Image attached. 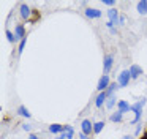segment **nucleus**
<instances>
[{"instance_id": "23", "label": "nucleus", "mask_w": 147, "mask_h": 139, "mask_svg": "<svg viewBox=\"0 0 147 139\" xmlns=\"http://www.w3.org/2000/svg\"><path fill=\"white\" fill-rule=\"evenodd\" d=\"M103 3H105L106 6H114V5H115L114 0H103Z\"/></svg>"}, {"instance_id": "25", "label": "nucleus", "mask_w": 147, "mask_h": 139, "mask_svg": "<svg viewBox=\"0 0 147 139\" xmlns=\"http://www.w3.org/2000/svg\"><path fill=\"white\" fill-rule=\"evenodd\" d=\"M125 22H127V18H125V16H120V19H119V24H120V25H123Z\"/></svg>"}, {"instance_id": "9", "label": "nucleus", "mask_w": 147, "mask_h": 139, "mask_svg": "<svg viewBox=\"0 0 147 139\" xmlns=\"http://www.w3.org/2000/svg\"><path fill=\"white\" fill-rule=\"evenodd\" d=\"M81 130H82L84 134L89 136L90 133H92V130H93V126H92V123H90V120H82V123H81Z\"/></svg>"}, {"instance_id": "11", "label": "nucleus", "mask_w": 147, "mask_h": 139, "mask_svg": "<svg viewBox=\"0 0 147 139\" xmlns=\"http://www.w3.org/2000/svg\"><path fill=\"white\" fill-rule=\"evenodd\" d=\"M73 134H74V128L71 125H63V138L65 139H71L73 138Z\"/></svg>"}, {"instance_id": "6", "label": "nucleus", "mask_w": 147, "mask_h": 139, "mask_svg": "<svg viewBox=\"0 0 147 139\" xmlns=\"http://www.w3.org/2000/svg\"><path fill=\"white\" fill-rule=\"evenodd\" d=\"M19 13H21V18H22V19H29L30 14H32V9L29 8V5H26V3H21Z\"/></svg>"}, {"instance_id": "18", "label": "nucleus", "mask_w": 147, "mask_h": 139, "mask_svg": "<svg viewBox=\"0 0 147 139\" xmlns=\"http://www.w3.org/2000/svg\"><path fill=\"white\" fill-rule=\"evenodd\" d=\"M115 101H117V98H115L114 95H111V96H108V101H106V107H108V109H111V107H114Z\"/></svg>"}, {"instance_id": "24", "label": "nucleus", "mask_w": 147, "mask_h": 139, "mask_svg": "<svg viewBox=\"0 0 147 139\" xmlns=\"http://www.w3.org/2000/svg\"><path fill=\"white\" fill-rule=\"evenodd\" d=\"M22 130H26V131H30V130H32V125H29V123H24V125H22Z\"/></svg>"}, {"instance_id": "20", "label": "nucleus", "mask_w": 147, "mask_h": 139, "mask_svg": "<svg viewBox=\"0 0 147 139\" xmlns=\"http://www.w3.org/2000/svg\"><path fill=\"white\" fill-rule=\"evenodd\" d=\"M5 35H7V40L10 41V43H14V40H16V36H14V33H13V32L7 30V32H5Z\"/></svg>"}, {"instance_id": "19", "label": "nucleus", "mask_w": 147, "mask_h": 139, "mask_svg": "<svg viewBox=\"0 0 147 139\" xmlns=\"http://www.w3.org/2000/svg\"><path fill=\"white\" fill-rule=\"evenodd\" d=\"M105 128V122H96L95 125H93V133H101V130Z\"/></svg>"}, {"instance_id": "4", "label": "nucleus", "mask_w": 147, "mask_h": 139, "mask_svg": "<svg viewBox=\"0 0 147 139\" xmlns=\"http://www.w3.org/2000/svg\"><path fill=\"white\" fill-rule=\"evenodd\" d=\"M14 36H16V40H24V38H26V27H24L22 24H16Z\"/></svg>"}, {"instance_id": "27", "label": "nucleus", "mask_w": 147, "mask_h": 139, "mask_svg": "<svg viewBox=\"0 0 147 139\" xmlns=\"http://www.w3.org/2000/svg\"><path fill=\"white\" fill-rule=\"evenodd\" d=\"M79 139H90V138H89L87 134H84V133H81V134H79Z\"/></svg>"}, {"instance_id": "2", "label": "nucleus", "mask_w": 147, "mask_h": 139, "mask_svg": "<svg viewBox=\"0 0 147 139\" xmlns=\"http://www.w3.org/2000/svg\"><path fill=\"white\" fill-rule=\"evenodd\" d=\"M130 79H131L130 70H123V71H122L120 74H119L117 82H119V85H120V87H127V85L130 84Z\"/></svg>"}, {"instance_id": "12", "label": "nucleus", "mask_w": 147, "mask_h": 139, "mask_svg": "<svg viewBox=\"0 0 147 139\" xmlns=\"http://www.w3.org/2000/svg\"><path fill=\"white\" fill-rule=\"evenodd\" d=\"M86 16H87V18H90V19L101 18V11H100V9H95V8H87L86 9Z\"/></svg>"}, {"instance_id": "1", "label": "nucleus", "mask_w": 147, "mask_h": 139, "mask_svg": "<svg viewBox=\"0 0 147 139\" xmlns=\"http://www.w3.org/2000/svg\"><path fill=\"white\" fill-rule=\"evenodd\" d=\"M146 104V98H141L138 103L131 104V111L134 112V119L131 120V123H138L141 120V115H142V106Z\"/></svg>"}, {"instance_id": "17", "label": "nucleus", "mask_w": 147, "mask_h": 139, "mask_svg": "<svg viewBox=\"0 0 147 139\" xmlns=\"http://www.w3.org/2000/svg\"><path fill=\"white\" fill-rule=\"evenodd\" d=\"M122 117H123V114H122L120 111H117V112H114L109 119H111V122H122Z\"/></svg>"}, {"instance_id": "3", "label": "nucleus", "mask_w": 147, "mask_h": 139, "mask_svg": "<svg viewBox=\"0 0 147 139\" xmlns=\"http://www.w3.org/2000/svg\"><path fill=\"white\" fill-rule=\"evenodd\" d=\"M109 85H111V82H109V76H108V74H103L101 78H100V81H98L96 90H98L100 93H101V92H106Z\"/></svg>"}, {"instance_id": "26", "label": "nucleus", "mask_w": 147, "mask_h": 139, "mask_svg": "<svg viewBox=\"0 0 147 139\" xmlns=\"http://www.w3.org/2000/svg\"><path fill=\"white\" fill-rule=\"evenodd\" d=\"M114 22H111V21H108V22H106V27H108V28H111V30H112V27H114Z\"/></svg>"}, {"instance_id": "29", "label": "nucleus", "mask_w": 147, "mask_h": 139, "mask_svg": "<svg viewBox=\"0 0 147 139\" xmlns=\"http://www.w3.org/2000/svg\"><path fill=\"white\" fill-rule=\"evenodd\" d=\"M122 139H133V138H131V136H123Z\"/></svg>"}, {"instance_id": "14", "label": "nucleus", "mask_w": 147, "mask_h": 139, "mask_svg": "<svg viewBox=\"0 0 147 139\" xmlns=\"http://www.w3.org/2000/svg\"><path fill=\"white\" fill-rule=\"evenodd\" d=\"M136 8H138V13H139V14H147V0L138 2Z\"/></svg>"}, {"instance_id": "21", "label": "nucleus", "mask_w": 147, "mask_h": 139, "mask_svg": "<svg viewBox=\"0 0 147 139\" xmlns=\"http://www.w3.org/2000/svg\"><path fill=\"white\" fill-rule=\"evenodd\" d=\"M115 88H117V84H111V85H109V87H108V90H106L108 96H111V95L114 93V90H115Z\"/></svg>"}, {"instance_id": "8", "label": "nucleus", "mask_w": 147, "mask_h": 139, "mask_svg": "<svg viewBox=\"0 0 147 139\" xmlns=\"http://www.w3.org/2000/svg\"><path fill=\"white\" fill-rule=\"evenodd\" d=\"M108 18H109V21H111V22H114V24L117 25V24H119V19H120V16H119V11H117L115 8H111V9L108 11Z\"/></svg>"}, {"instance_id": "16", "label": "nucleus", "mask_w": 147, "mask_h": 139, "mask_svg": "<svg viewBox=\"0 0 147 139\" xmlns=\"http://www.w3.org/2000/svg\"><path fill=\"white\" fill-rule=\"evenodd\" d=\"M18 114L22 115V117H26V119H30V117H32V114L29 112V109H27L26 106H19V107H18Z\"/></svg>"}, {"instance_id": "13", "label": "nucleus", "mask_w": 147, "mask_h": 139, "mask_svg": "<svg viewBox=\"0 0 147 139\" xmlns=\"http://www.w3.org/2000/svg\"><path fill=\"white\" fill-rule=\"evenodd\" d=\"M117 107H119L117 111H120L122 114H125V112H130V111H131V106L127 103V101H123V100H122V101H119V103H117Z\"/></svg>"}, {"instance_id": "15", "label": "nucleus", "mask_w": 147, "mask_h": 139, "mask_svg": "<svg viewBox=\"0 0 147 139\" xmlns=\"http://www.w3.org/2000/svg\"><path fill=\"white\" fill-rule=\"evenodd\" d=\"M49 131L51 133H62L63 131V125H60V123H52V125H49Z\"/></svg>"}, {"instance_id": "7", "label": "nucleus", "mask_w": 147, "mask_h": 139, "mask_svg": "<svg viewBox=\"0 0 147 139\" xmlns=\"http://www.w3.org/2000/svg\"><path fill=\"white\" fill-rule=\"evenodd\" d=\"M130 74H131V79H138L142 74V68H141L139 65H131L130 66Z\"/></svg>"}, {"instance_id": "30", "label": "nucleus", "mask_w": 147, "mask_h": 139, "mask_svg": "<svg viewBox=\"0 0 147 139\" xmlns=\"http://www.w3.org/2000/svg\"><path fill=\"white\" fill-rule=\"evenodd\" d=\"M141 139H147V131L144 133V136H142V138H141Z\"/></svg>"}, {"instance_id": "28", "label": "nucleus", "mask_w": 147, "mask_h": 139, "mask_svg": "<svg viewBox=\"0 0 147 139\" xmlns=\"http://www.w3.org/2000/svg\"><path fill=\"white\" fill-rule=\"evenodd\" d=\"M29 139H40L38 136H35V134H29Z\"/></svg>"}, {"instance_id": "31", "label": "nucleus", "mask_w": 147, "mask_h": 139, "mask_svg": "<svg viewBox=\"0 0 147 139\" xmlns=\"http://www.w3.org/2000/svg\"><path fill=\"white\" fill-rule=\"evenodd\" d=\"M55 139H65V138H63V136H60V138H55Z\"/></svg>"}, {"instance_id": "5", "label": "nucleus", "mask_w": 147, "mask_h": 139, "mask_svg": "<svg viewBox=\"0 0 147 139\" xmlns=\"http://www.w3.org/2000/svg\"><path fill=\"white\" fill-rule=\"evenodd\" d=\"M112 63H114L112 55H106V57H105V62H103V71H105V74H108V73L111 71Z\"/></svg>"}, {"instance_id": "22", "label": "nucleus", "mask_w": 147, "mask_h": 139, "mask_svg": "<svg viewBox=\"0 0 147 139\" xmlns=\"http://www.w3.org/2000/svg\"><path fill=\"white\" fill-rule=\"evenodd\" d=\"M26 43H27V38H24V40H21V43H19V49H18V52H19V54H22L24 47H26Z\"/></svg>"}, {"instance_id": "10", "label": "nucleus", "mask_w": 147, "mask_h": 139, "mask_svg": "<svg viewBox=\"0 0 147 139\" xmlns=\"http://www.w3.org/2000/svg\"><path fill=\"white\" fill-rule=\"evenodd\" d=\"M105 101H108V93H106V92H101V93L96 96V100H95V106L101 107L103 104H105Z\"/></svg>"}]
</instances>
